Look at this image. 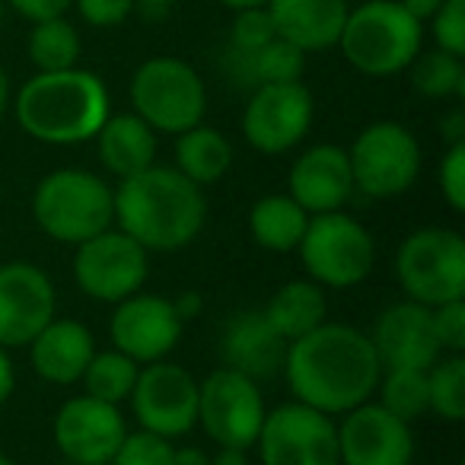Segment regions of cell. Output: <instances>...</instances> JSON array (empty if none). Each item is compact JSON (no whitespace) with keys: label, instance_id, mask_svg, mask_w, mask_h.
I'll return each instance as SVG.
<instances>
[{"label":"cell","instance_id":"e575fe53","mask_svg":"<svg viewBox=\"0 0 465 465\" xmlns=\"http://www.w3.org/2000/svg\"><path fill=\"white\" fill-rule=\"evenodd\" d=\"M272 39H278V33H274V23H272V16H268V7H252V10L232 14L230 42H226V48H232V52H255V48L268 45Z\"/></svg>","mask_w":465,"mask_h":465},{"label":"cell","instance_id":"83f0119b","mask_svg":"<svg viewBox=\"0 0 465 465\" xmlns=\"http://www.w3.org/2000/svg\"><path fill=\"white\" fill-rule=\"evenodd\" d=\"M310 217L312 213H306L287 192L265 194V198H259L249 207V236L265 252H297Z\"/></svg>","mask_w":465,"mask_h":465},{"label":"cell","instance_id":"8992f818","mask_svg":"<svg viewBox=\"0 0 465 465\" xmlns=\"http://www.w3.org/2000/svg\"><path fill=\"white\" fill-rule=\"evenodd\" d=\"M306 278L322 291H351L376 268L373 232L344 211L312 213L297 246Z\"/></svg>","mask_w":465,"mask_h":465},{"label":"cell","instance_id":"4fadbf2b","mask_svg":"<svg viewBox=\"0 0 465 465\" xmlns=\"http://www.w3.org/2000/svg\"><path fill=\"white\" fill-rule=\"evenodd\" d=\"M312 115L316 103L303 80L255 86L242 109V137L259 153L281 156L306 141Z\"/></svg>","mask_w":465,"mask_h":465},{"label":"cell","instance_id":"4316f807","mask_svg":"<svg viewBox=\"0 0 465 465\" xmlns=\"http://www.w3.org/2000/svg\"><path fill=\"white\" fill-rule=\"evenodd\" d=\"M306 54L293 48L284 39H272L268 45L255 48V52H232L226 48L223 54V71L230 80H236L246 90L265 84H291V80H303Z\"/></svg>","mask_w":465,"mask_h":465},{"label":"cell","instance_id":"f35d334b","mask_svg":"<svg viewBox=\"0 0 465 465\" xmlns=\"http://www.w3.org/2000/svg\"><path fill=\"white\" fill-rule=\"evenodd\" d=\"M80 20L93 29H115L134 14V0H74Z\"/></svg>","mask_w":465,"mask_h":465},{"label":"cell","instance_id":"f907efd6","mask_svg":"<svg viewBox=\"0 0 465 465\" xmlns=\"http://www.w3.org/2000/svg\"><path fill=\"white\" fill-rule=\"evenodd\" d=\"M0 465H16V462L10 456H4V452H0Z\"/></svg>","mask_w":465,"mask_h":465},{"label":"cell","instance_id":"2e32d148","mask_svg":"<svg viewBox=\"0 0 465 465\" xmlns=\"http://www.w3.org/2000/svg\"><path fill=\"white\" fill-rule=\"evenodd\" d=\"M338 462L341 465H411L414 433L411 424L395 418L376 399L335 418Z\"/></svg>","mask_w":465,"mask_h":465},{"label":"cell","instance_id":"f6af8a7d","mask_svg":"<svg viewBox=\"0 0 465 465\" xmlns=\"http://www.w3.org/2000/svg\"><path fill=\"white\" fill-rule=\"evenodd\" d=\"M399 4H401V10H405V14H411L418 23H427L440 10V4H443V0H399Z\"/></svg>","mask_w":465,"mask_h":465},{"label":"cell","instance_id":"277c9868","mask_svg":"<svg viewBox=\"0 0 465 465\" xmlns=\"http://www.w3.org/2000/svg\"><path fill=\"white\" fill-rule=\"evenodd\" d=\"M424 45V23L401 10L399 0H363L348 10L341 48L344 61L367 77H395L405 74Z\"/></svg>","mask_w":465,"mask_h":465},{"label":"cell","instance_id":"bcb514c9","mask_svg":"<svg viewBox=\"0 0 465 465\" xmlns=\"http://www.w3.org/2000/svg\"><path fill=\"white\" fill-rule=\"evenodd\" d=\"M440 131H443V137H446L450 143L465 141V112H462V109L450 112V115L443 118V124H440Z\"/></svg>","mask_w":465,"mask_h":465},{"label":"cell","instance_id":"f1b7e54d","mask_svg":"<svg viewBox=\"0 0 465 465\" xmlns=\"http://www.w3.org/2000/svg\"><path fill=\"white\" fill-rule=\"evenodd\" d=\"M80 33L71 20L54 16V20L33 23L26 39V54L39 74L71 71L80 67Z\"/></svg>","mask_w":465,"mask_h":465},{"label":"cell","instance_id":"db71d44e","mask_svg":"<svg viewBox=\"0 0 465 465\" xmlns=\"http://www.w3.org/2000/svg\"><path fill=\"white\" fill-rule=\"evenodd\" d=\"M411 465H414V462H411Z\"/></svg>","mask_w":465,"mask_h":465},{"label":"cell","instance_id":"d4e9b609","mask_svg":"<svg viewBox=\"0 0 465 465\" xmlns=\"http://www.w3.org/2000/svg\"><path fill=\"white\" fill-rule=\"evenodd\" d=\"M262 316H265L268 325L291 344V341H297V338H303L306 331L329 322V300H325L322 287L312 284L310 278H297V281L281 284L278 291L268 297V303L262 306Z\"/></svg>","mask_w":465,"mask_h":465},{"label":"cell","instance_id":"ac0fdd59","mask_svg":"<svg viewBox=\"0 0 465 465\" xmlns=\"http://www.w3.org/2000/svg\"><path fill=\"white\" fill-rule=\"evenodd\" d=\"M182 331H185V322L175 312L173 300L160 293H131L128 300L115 303V312L109 319L112 348L128 354L141 367L166 361L182 341Z\"/></svg>","mask_w":465,"mask_h":465},{"label":"cell","instance_id":"816d5d0a","mask_svg":"<svg viewBox=\"0 0 465 465\" xmlns=\"http://www.w3.org/2000/svg\"><path fill=\"white\" fill-rule=\"evenodd\" d=\"M4 7H7V4H4V0H0V29H4Z\"/></svg>","mask_w":465,"mask_h":465},{"label":"cell","instance_id":"d6a6232c","mask_svg":"<svg viewBox=\"0 0 465 465\" xmlns=\"http://www.w3.org/2000/svg\"><path fill=\"white\" fill-rule=\"evenodd\" d=\"M373 399L408 424L424 418L430 411V405H427V370H382Z\"/></svg>","mask_w":465,"mask_h":465},{"label":"cell","instance_id":"d6986e66","mask_svg":"<svg viewBox=\"0 0 465 465\" xmlns=\"http://www.w3.org/2000/svg\"><path fill=\"white\" fill-rule=\"evenodd\" d=\"M370 344H373L382 370H427L443 354L437 335H433L430 306H420L414 300L386 306L376 316Z\"/></svg>","mask_w":465,"mask_h":465},{"label":"cell","instance_id":"e0dca14e","mask_svg":"<svg viewBox=\"0 0 465 465\" xmlns=\"http://www.w3.org/2000/svg\"><path fill=\"white\" fill-rule=\"evenodd\" d=\"M58 316V291L33 262L0 265V348H26Z\"/></svg>","mask_w":465,"mask_h":465},{"label":"cell","instance_id":"f5cc1de1","mask_svg":"<svg viewBox=\"0 0 465 465\" xmlns=\"http://www.w3.org/2000/svg\"><path fill=\"white\" fill-rule=\"evenodd\" d=\"M67 465H71V462H67Z\"/></svg>","mask_w":465,"mask_h":465},{"label":"cell","instance_id":"5b68a950","mask_svg":"<svg viewBox=\"0 0 465 465\" xmlns=\"http://www.w3.org/2000/svg\"><path fill=\"white\" fill-rule=\"evenodd\" d=\"M33 220L48 240L80 246L115 223L112 185L90 169H54L35 185Z\"/></svg>","mask_w":465,"mask_h":465},{"label":"cell","instance_id":"681fc988","mask_svg":"<svg viewBox=\"0 0 465 465\" xmlns=\"http://www.w3.org/2000/svg\"><path fill=\"white\" fill-rule=\"evenodd\" d=\"M220 7L232 10V14H240V10H252V7H265L268 0H217Z\"/></svg>","mask_w":465,"mask_h":465},{"label":"cell","instance_id":"d590c367","mask_svg":"<svg viewBox=\"0 0 465 465\" xmlns=\"http://www.w3.org/2000/svg\"><path fill=\"white\" fill-rule=\"evenodd\" d=\"M427 23H430V35L437 48L465 58V0H443Z\"/></svg>","mask_w":465,"mask_h":465},{"label":"cell","instance_id":"7bdbcfd3","mask_svg":"<svg viewBox=\"0 0 465 465\" xmlns=\"http://www.w3.org/2000/svg\"><path fill=\"white\" fill-rule=\"evenodd\" d=\"M175 0H134V14H141L147 23H163L173 14Z\"/></svg>","mask_w":465,"mask_h":465},{"label":"cell","instance_id":"f546056e","mask_svg":"<svg viewBox=\"0 0 465 465\" xmlns=\"http://www.w3.org/2000/svg\"><path fill=\"white\" fill-rule=\"evenodd\" d=\"M411 90L424 99H462L465 96V64L459 54L443 48L418 52V58L408 64Z\"/></svg>","mask_w":465,"mask_h":465},{"label":"cell","instance_id":"3957f363","mask_svg":"<svg viewBox=\"0 0 465 465\" xmlns=\"http://www.w3.org/2000/svg\"><path fill=\"white\" fill-rule=\"evenodd\" d=\"M16 124L48 147H77L96 137L112 115V96L103 77L84 67L35 74L10 99Z\"/></svg>","mask_w":465,"mask_h":465},{"label":"cell","instance_id":"60d3db41","mask_svg":"<svg viewBox=\"0 0 465 465\" xmlns=\"http://www.w3.org/2000/svg\"><path fill=\"white\" fill-rule=\"evenodd\" d=\"M16 389V367H14V357H10L7 348H0V408L7 405L10 395Z\"/></svg>","mask_w":465,"mask_h":465},{"label":"cell","instance_id":"8fae6325","mask_svg":"<svg viewBox=\"0 0 465 465\" xmlns=\"http://www.w3.org/2000/svg\"><path fill=\"white\" fill-rule=\"evenodd\" d=\"M265 414V395L252 376L217 367L198 382V427L211 443L252 450Z\"/></svg>","mask_w":465,"mask_h":465},{"label":"cell","instance_id":"cb8c5ba5","mask_svg":"<svg viewBox=\"0 0 465 465\" xmlns=\"http://www.w3.org/2000/svg\"><path fill=\"white\" fill-rule=\"evenodd\" d=\"M93 141H96V156L103 169L115 175L118 182L153 166L156 150H160L156 131L143 118H137L134 112L109 115Z\"/></svg>","mask_w":465,"mask_h":465},{"label":"cell","instance_id":"44dd1931","mask_svg":"<svg viewBox=\"0 0 465 465\" xmlns=\"http://www.w3.org/2000/svg\"><path fill=\"white\" fill-rule=\"evenodd\" d=\"M287 341L268 325L262 310H242L226 319L220 331V357L223 367L252 376L255 382L274 380L284 367Z\"/></svg>","mask_w":465,"mask_h":465},{"label":"cell","instance_id":"c3c4849f","mask_svg":"<svg viewBox=\"0 0 465 465\" xmlns=\"http://www.w3.org/2000/svg\"><path fill=\"white\" fill-rule=\"evenodd\" d=\"M10 99H14V93H10V77H7V71H4V64H0V122L7 115Z\"/></svg>","mask_w":465,"mask_h":465},{"label":"cell","instance_id":"b9f144b4","mask_svg":"<svg viewBox=\"0 0 465 465\" xmlns=\"http://www.w3.org/2000/svg\"><path fill=\"white\" fill-rule=\"evenodd\" d=\"M169 300H173L182 322H192V319L201 316V310H204V297H201L198 291H185V293H179V297H169Z\"/></svg>","mask_w":465,"mask_h":465},{"label":"cell","instance_id":"8d00e7d4","mask_svg":"<svg viewBox=\"0 0 465 465\" xmlns=\"http://www.w3.org/2000/svg\"><path fill=\"white\" fill-rule=\"evenodd\" d=\"M437 182L446 207L452 213H462L465 211V141H456L446 147L437 169Z\"/></svg>","mask_w":465,"mask_h":465},{"label":"cell","instance_id":"484cf974","mask_svg":"<svg viewBox=\"0 0 465 465\" xmlns=\"http://www.w3.org/2000/svg\"><path fill=\"white\" fill-rule=\"evenodd\" d=\"M173 166L198 188L217 185L232 166L230 137L220 128H211V124H204V122L182 131V134H175Z\"/></svg>","mask_w":465,"mask_h":465},{"label":"cell","instance_id":"7402d4cb","mask_svg":"<svg viewBox=\"0 0 465 465\" xmlns=\"http://www.w3.org/2000/svg\"><path fill=\"white\" fill-rule=\"evenodd\" d=\"M26 348L39 380L52 382V386H74L84 380L86 367L96 354V338L77 319L54 316Z\"/></svg>","mask_w":465,"mask_h":465},{"label":"cell","instance_id":"7dc6e473","mask_svg":"<svg viewBox=\"0 0 465 465\" xmlns=\"http://www.w3.org/2000/svg\"><path fill=\"white\" fill-rule=\"evenodd\" d=\"M211 465H249V450H236V446H217L211 456Z\"/></svg>","mask_w":465,"mask_h":465},{"label":"cell","instance_id":"603a6c76","mask_svg":"<svg viewBox=\"0 0 465 465\" xmlns=\"http://www.w3.org/2000/svg\"><path fill=\"white\" fill-rule=\"evenodd\" d=\"M265 7L278 39L291 42L303 54L338 48L351 10L348 0H268Z\"/></svg>","mask_w":465,"mask_h":465},{"label":"cell","instance_id":"74e56055","mask_svg":"<svg viewBox=\"0 0 465 465\" xmlns=\"http://www.w3.org/2000/svg\"><path fill=\"white\" fill-rule=\"evenodd\" d=\"M433 335L443 354H465V297L430 306Z\"/></svg>","mask_w":465,"mask_h":465},{"label":"cell","instance_id":"ba28073f","mask_svg":"<svg viewBox=\"0 0 465 465\" xmlns=\"http://www.w3.org/2000/svg\"><path fill=\"white\" fill-rule=\"evenodd\" d=\"M395 278L405 300L440 306L465 297V240L450 226H420L395 252Z\"/></svg>","mask_w":465,"mask_h":465},{"label":"cell","instance_id":"836d02e7","mask_svg":"<svg viewBox=\"0 0 465 465\" xmlns=\"http://www.w3.org/2000/svg\"><path fill=\"white\" fill-rule=\"evenodd\" d=\"M173 440L137 427L124 433L109 465H173Z\"/></svg>","mask_w":465,"mask_h":465},{"label":"cell","instance_id":"ffe728a7","mask_svg":"<svg viewBox=\"0 0 465 465\" xmlns=\"http://www.w3.org/2000/svg\"><path fill=\"white\" fill-rule=\"evenodd\" d=\"M287 194L306 213L344 211L354 194L348 150L338 143H312L293 160L287 173Z\"/></svg>","mask_w":465,"mask_h":465},{"label":"cell","instance_id":"30bf717a","mask_svg":"<svg viewBox=\"0 0 465 465\" xmlns=\"http://www.w3.org/2000/svg\"><path fill=\"white\" fill-rule=\"evenodd\" d=\"M150 274V252L115 223L74 246V284L96 303H122L143 291Z\"/></svg>","mask_w":465,"mask_h":465},{"label":"cell","instance_id":"7a4b0ae2","mask_svg":"<svg viewBox=\"0 0 465 465\" xmlns=\"http://www.w3.org/2000/svg\"><path fill=\"white\" fill-rule=\"evenodd\" d=\"M115 226L147 252H179L192 246L207 223V194L175 166H160L118 182L112 188Z\"/></svg>","mask_w":465,"mask_h":465},{"label":"cell","instance_id":"ee69618b","mask_svg":"<svg viewBox=\"0 0 465 465\" xmlns=\"http://www.w3.org/2000/svg\"><path fill=\"white\" fill-rule=\"evenodd\" d=\"M173 465H211V452L201 446H175Z\"/></svg>","mask_w":465,"mask_h":465},{"label":"cell","instance_id":"ab89813d","mask_svg":"<svg viewBox=\"0 0 465 465\" xmlns=\"http://www.w3.org/2000/svg\"><path fill=\"white\" fill-rule=\"evenodd\" d=\"M4 4H10L23 20L42 23V20H54V16H64L74 0H4Z\"/></svg>","mask_w":465,"mask_h":465},{"label":"cell","instance_id":"1f68e13d","mask_svg":"<svg viewBox=\"0 0 465 465\" xmlns=\"http://www.w3.org/2000/svg\"><path fill=\"white\" fill-rule=\"evenodd\" d=\"M427 405L450 424L465 418V354H440L427 367Z\"/></svg>","mask_w":465,"mask_h":465},{"label":"cell","instance_id":"9c48e42d","mask_svg":"<svg viewBox=\"0 0 465 465\" xmlns=\"http://www.w3.org/2000/svg\"><path fill=\"white\" fill-rule=\"evenodd\" d=\"M348 163L354 192L376 201H386L399 198L408 188H414L424 153H420L418 137L405 124L373 122L348 147Z\"/></svg>","mask_w":465,"mask_h":465},{"label":"cell","instance_id":"52a82bcc","mask_svg":"<svg viewBox=\"0 0 465 465\" xmlns=\"http://www.w3.org/2000/svg\"><path fill=\"white\" fill-rule=\"evenodd\" d=\"M128 96L131 112L156 134H182L204 122L207 112V86L201 74L173 54L143 61L131 77Z\"/></svg>","mask_w":465,"mask_h":465},{"label":"cell","instance_id":"4dcf8cb0","mask_svg":"<svg viewBox=\"0 0 465 465\" xmlns=\"http://www.w3.org/2000/svg\"><path fill=\"white\" fill-rule=\"evenodd\" d=\"M137 373H141V363L131 361L118 348H109L93 354L90 367H86L80 382H84V392L93 395V399H103L109 405H122V401H128L131 389H134Z\"/></svg>","mask_w":465,"mask_h":465},{"label":"cell","instance_id":"6da1fadb","mask_svg":"<svg viewBox=\"0 0 465 465\" xmlns=\"http://www.w3.org/2000/svg\"><path fill=\"white\" fill-rule=\"evenodd\" d=\"M281 373L297 401L329 418H341L373 399L382 367L367 331L344 322H322L287 344Z\"/></svg>","mask_w":465,"mask_h":465},{"label":"cell","instance_id":"7c38bea8","mask_svg":"<svg viewBox=\"0 0 465 465\" xmlns=\"http://www.w3.org/2000/svg\"><path fill=\"white\" fill-rule=\"evenodd\" d=\"M255 450L262 465H341L335 418L297 399L265 414Z\"/></svg>","mask_w":465,"mask_h":465},{"label":"cell","instance_id":"5bb4252c","mask_svg":"<svg viewBox=\"0 0 465 465\" xmlns=\"http://www.w3.org/2000/svg\"><path fill=\"white\" fill-rule=\"evenodd\" d=\"M137 427L179 440L198 427V380L182 363H143L128 395Z\"/></svg>","mask_w":465,"mask_h":465},{"label":"cell","instance_id":"9a60e30c","mask_svg":"<svg viewBox=\"0 0 465 465\" xmlns=\"http://www.w3.org/2000/svg\"><path fill=\"white\" fill-rule=\"evenodd\" d=\"M124 433L128 424L122 408L86 392L67 399L52 424L54 446L71 465H109Z\"/></svg>","mask_w":465,"mask_h":465}]
</instances>
